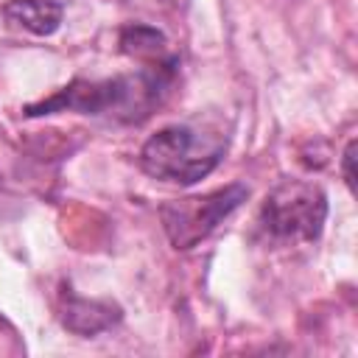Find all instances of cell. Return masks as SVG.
<instances>
[{
	"label": "cell",
	"mask_w": 358,
	"mask_h": 358,
	"mask_svg": "<svg viewBox=\"0 0 358 358\" xmlns=\"http://www.w3.org/2000/svg\"><path fill=\"white\" fill-rule=\"evenodd\" d=\"M171 64H159L148 73L137 76H117L103 81H73L70 87L59 90L56 95L34 103L25 109V115H53V112H84V115H109L117 120H140L145 117L162 98L168 87Z\"/></svg>",
	"instance_id": "obj_1"
},
{
	"label": "cell",
	"mask_w": 358,
	"mask_h": 358,
	"mask_svg": "<svg viewBox=\"0 0 358 358\" xmlns=\"http://www.w3.org/2000/svg\"><path fill=\"white\" fill-rule=\"evenodd\" d=\"M227 151V137L204 126H165L140 148V168L162 182L193 185L215 171Z\"/></svg>",
	"instance_id": "obj_2"
},
{
	"label": "cell",
	"mask_w": 358,
	"mask_h": 358,
	"mask_svg": "<svg viewBox=\"0 0 358 358\" xmlns=\"http://www.w3.org/2000/svg\"><path fill=\"white\" fill-rule=\"evenodd\" d=\"M327 218V196L319 185L305 179H285L277 185L257 215V224L266 238L282 243L316 241Z\"/></svg>",
	"instance_id": "obj_3"
},
{
	"label": "cell",
	"mask_w": 358,
	"mask_h": 358,
	"mask_svg": "<svg viewBox=\"0 0 358 358\" xmlns=\"http://www.w3.org/2000/svg\"><path fill=\"white\" fill-rule=\"evenodd\" d=\"M249 196V187L241 182H232L227 187H218L204 196H185L171 199L159 207V218L165 227L168 241L173 249H193L199 246L232 210H238Z\"/></svg>",
	"instance_id": "obj_4"
},
{
	"label": "cell",
	"mask_w": 358,
	"mask_h": 358,
	"mask_svg": "<svg viewBox=\"0 0 358 358\" xmlns=\"http://www.w3.org/2000/svg\"><path fill=\"white\" fill-rule=\"evenodd\" d=\"M120 319V310L112 302H95V299H81L67 294L64 308H62V322L73 333L81 336H95L106 327H112Z\"/></svg>",
	"instance_id": "obj_5"
},
{
	"label": "cell",
	"mask_w": 358,
	"mask_h": 358,
	"mask_svg": "<svg viewBox=\"0 0 358 358\" xmlns=\"http://www.w3.org/2000/svg\"><path fill=\"white\" fill-rule=\"evenodd\" d=\"M62 11L64 8L59 0H8L3 6V17L8 22H17L36 36L53 34L62 22Z\"/></svg>",
	"instance_id": "obj_6"
},
{
	"label": "cell",
	"mask_w": 358,
	"mask_h": 358,
	"mask_svg": "<svg viewBox=\"0 0 358 358\" xmlns=\"http://www.w3.org/2000/svg\"><path fill=\"white\" fill-rule=\"evenodd\" d=\"M120 45L126 53L131 56H159L165 50V39L159 31L154 28H145V25H134V28H126L123 36H120Z\"/></svg>",
	"instance_id": "obj_7"
},
{
	"label": "cell",
	"mask_w": 358,
	"mask_h": 358,
	"mask_svg": "<svg viewBox=\"0 0 358 358\" xmlns=\"http://www.w3.org/2000/svg\"><path fill=\"white\" fill-rule=\"evenodd\" d=\"M352 162H355V140L347 143L344 154H341V171H344V182L350 190H355V173H352Z\"/></svg>",
	"instance_id": "obj_8"
}]
</instances>
